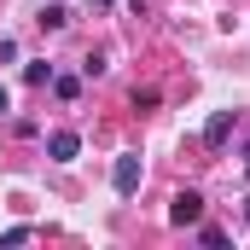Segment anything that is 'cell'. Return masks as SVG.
Returning <instances> with one entry per match:
<instances>
[{
	"label": "cell",
	"instance_id": "obj_7",
	"mask_svg": "<svg viewBox=\"0 0 250 250\" xmlns=\"http://www.w3.org/2000/svg\"><path fill=\"white\" fill-rule=\"evenodd\" d=\"M53 93H59L64 105H70V99H76V93H82V82H76V76H53Z\"/></svg>",
	"mask_w": 250,
	"mask_h": 250
},
{
	"label": "cell",
	"instance_id": "obj_9",
	"mask_svg": "<svg viewBox=\"0 0 250 250\" xmlns=\"http://www.w3.org/2000/svg\"><path fill=\"white\" fill-rule=\"evenodd\" d=\"M87 6H93V12H105V6H111V0H87Z\"/></svg>",
	"mask_w": 250,
	"mask_h": 250
},
{
	"label": "cell",
	"instance_id": "obj_6",
	"mask_svg": "<svg viewBox=\"0 0 250 250\" xmlns=\"http://www.w3.org/2000/svg\"><path fill=\"white\" fill-rule=\"evenodd\" d=\"M23 82H35V87H41V82H53V64H47V59L23 64Z\"/></svg>",
	"mask_w": 250,
	"mask_h": 250
},
{
	"label": "cell",
	"instance_id": "obj_4",
	"mask_svg": "<svg viewBox=\"0 0 250 250\" xmlns=\"http://www.w3.org/2000/svg\"><path fill=\"white\" fill-rule=\"evenodd\" d=\"M227 134H233V111H215V117L204 123V146H221Z\"/></svg>",
	"mask_w": 250,
	"mask_h": 250
},
{
	"label": "cell",
	"instance_id": "obj_10",
	"mask_svg": "<svg viewBox=\"0 0 250 250\" xmlns=\"http://www.w3.org/2000/svg\"><path fill=\"white\" fill-rule=\"evenodd\" d=\"M245 221H250V198H245Z\"/></svg>",
	"mask_w": 250,
	"mask_h": 250
},
{
	"label": "cell",
	"instance_id": "obj_8",
	"mask_svg": "<svg viewBox=\"0 0 250 250\" xmlns=\"http://www.w3.org/2000/svg\"><path fill=\"white\" fill-rule=\"evenodd\" d=\"M0 111H12V93H6V87H0Z\"/></svg>",
	"mask_w": 250,
	"mask_h": 250
},
{
	"label": "cell",
	"instance_id": "obj_2",
	"mask_svg": "<svg viewBox=\"0 0 250 250\" xmlns=\"http://www.w3.org/2000/svg\"><path fill=\"white\" fill-rule=\"evenodd\" d=\"M140 181H146V163H140L134 151H128V157H117V169H111V187L128 198V192H140Z\"/></svg>",
	"mask_w": 250,
	"mask_h": 250
},
{
	"label": "cell",
	"instance_id": "obj_1",
	"mask_svg": "<svg viewBox=\"0 0 250 250\" xmlns=\"http://www.w3.org/2000/svg\"><path fill=\"white\" fill-rule=\"evenodd\" d=\"M169 221H175V227H198V221H204V192H175V204H169Z\"/></svg>",
	"mask_w": 250,
	"mask_h": 250
},
{
	"label": "cell",
	"instance_id": "obj_5",
	"mask_svg": "<svg viewBox=\"0 0 250 250\" xmlns=\"http://www.w3.org/2000/svg\"><path fill=\"white\" fill-rule=\"evenodd\" d=\"M64 23H70V12H64V6H53V0H47V6H41V29H64Z\"/></svg>",
	"mask_w": 250,
	"mask_h": 250
},
{
	"label": "cell",
	"instance_id": "obj_3",
	"mask_svg": "<svg viewBox=\"0 0 250 250\" xmlns=\"http://www.w3.org/2000/svg\"><path fill=\"white\" fill-rule=\"evenodd\" d=\"M76 151H82V134H76V128H53V134H47V157H53V163H70Z\"/></svg>",
	"mask_w": 250,
	"mask_h": 250
},
{
	"label": "cell",
	"instance_id": "obj_11",
	"mask_svg": "<svg viewBox=\"0 0 250 250\" xmlns=\"http://www.w3.org/2000/svg\"><path fill=\"white\" fill-rule=\"evenodd\" d=\"M245 157H250V146H245Z\"/></svg>",
	"mask_w": 250,
	"mask_h": 250
}]
</instances>
